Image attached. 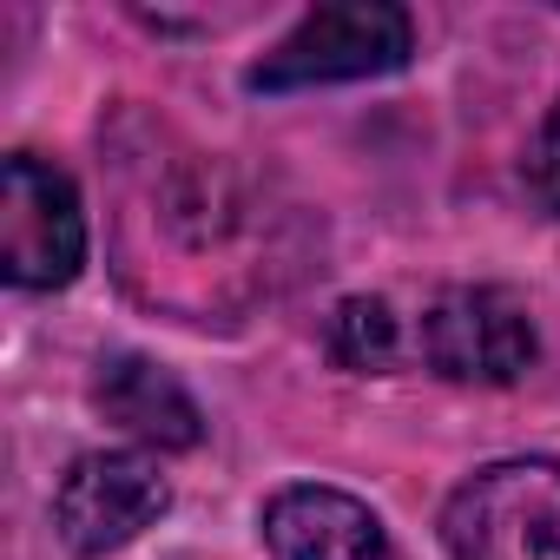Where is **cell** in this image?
Instances as JSON below:
<instances>
[{"label": "cell", "mask_w": 560, "mask_h": 560, "mask_svg": "<svg viewBox=\"0 0 560 560\" xmlns=\"http://www.w3.org/2000/svg\"><path fill=\"white\" fill-rule=\"evenodd\" d=\"M93 402L106 422H119L145 448H198L205 442V409L152 357H106L93 376Z\"/></svg>", "instance_id": "obj_7"}, {"label": "cell", "mask_w": 560, "mask_h": 560, "mask_svg": "<svg viewBox=\"0 0 560 560\" xmlns=\"http://www.w3.org/2000/svg\"><path fill=\"white\" fill-rule=\"evenodd\" d=\"M264 547L277 560H402L383 514L330 481H291L264 501Z\"/></svg>", "instance_id": "obj_6"}, {"label": "cell", "mask_w": 560, "mask_h": 560, "mask_svg": "<svg viewBox=\"0 0 560 560\" xmlns=\"http://www.w3.org/2000/svg\"><path fill=\"white\" fill-rule=\"evenodd\" d=\"M86 270V211L60 165L14 152L0 165V277L14 291H67Z\"/></svg>", "instance_id": "obj_3"}, {"label": "cell", "mask_w": 560, "mask_h": 560, "mask_svg": "<svg viewBox=\"0 0 560 560\" xmlns=\"http://www.w3.org/2000/svg\"><path fill=\"white\" fill-rule=\"evenodd\" d=\"M540 337H534V317L514 291L501 284H455L442 291L422 324H416V357L442 376V383H481V389H501L514 383L527 363H534Z\"/></svg>", "instance_id": "obj_4"}, {"label": "cell", "mask_w": 560, "mask_h": 560, "mask_svg": "<svg viewBox=\"0 0 560 560\" xmlns=\"http://www.w3.org/2000/svg\"><path fill=\"white\" fill-rule=\"evenodd\" d=\"M416 54V21L396 0H330L311 8L284 40H277L244 86L250 93H304V86H343V80H376L409 67Z\"/></svg>", "instance_id": "obj_1"}, {"label": "cell", "mask_w": 560, "mask_h": 560, "mask_svg": "<svg viewBox=\"0 0 560 560\" xmlns=\"http://www.w3.org/2000/svg\"><path fill=\"white\" fill-rule=\"evenodd\" d=\"M448 560H560V462L508 455L475 468L442 508Z\"/></svg>", "instance_id": "obj_2"}, {"label": "cell", "mask_w": 560, "mask_h": 560, "mask_svg": "<svg viewBox=\"0 0 560 560\" xmlns=\"http://www.w3.org/2000/svg\"><path fill=\"white\" fill-rule=\"evenodd\" d=\"M527 191L540 198V211L560 218V100L547 106V119H540V132L527 145Z\"/></svg>", "instance_id": "obj_9"}, {"label": "cell", "mask_w": 560, "mask_h": 560, "mask_svg": "<svg viewBox=\"0 0 560 560\" xmlns=\"http://www.w3.org/2000/svg\"><path fill=\"white\" fill-rule=\"evenodd\" d=\"M165 508H172V481L139 448H93L54 488V527H60L67 553H80V560H106V553L132 547L145 527H159Z\"/></svg>", "instance_id": "obj_5"}, {"label": "cell", "mask_w": 560, "mask_h": 560, "mask_svg": "<svg viewBox=\"0 0 560 560\" xmlns=\"http://www.w3.org/2000/svg\"><path fill=\"white\" fill-rule=\"evenodd\" d=\"M330 357L350 376H389L402 363V324L389 311V298H343L330 311Z\"/></svg>", "instance_id": "obj_8"}]
</instances>
